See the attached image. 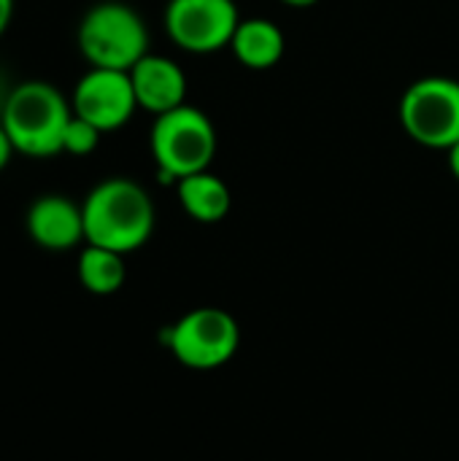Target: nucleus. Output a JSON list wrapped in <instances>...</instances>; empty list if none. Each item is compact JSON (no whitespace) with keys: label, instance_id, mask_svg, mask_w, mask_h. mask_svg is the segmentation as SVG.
<instances>
[{"label":"nucleus","instance_id":"5","mask_svg":"<svg viewBox=\"0 0 459 461\" xmlns=\"http://www.w3.org/2000/svg\"><path fill=\"white\" fill-rule=\"evenodd\" d=\"M400 124L419 146L449 151L459 140V81L446 76L414 81L400 100Z\"/></svg>","mask_w":459,"mask_h":461},{"label":"nucleus","instance_id":"1","mask_svg":"<svg viewBox=\"0 0 459 461\" xmlns=\"http://www.w3.org/2000/svg\"><path fill=\"white\" fill-rule=\"evenodd\" d=\"M81 213L84 240L116 254L141 249L151 238L157 221L149 192L130 178L100 181L81 203Z\"/></svg>","mask_w":459,"mask_h":461},{"label":"nucleus","instance_id":"3","mask_svg":"<svg viewBox=\"0 0 459 461\" xmlns=\"http://www.w3.org/2000/svg\"><path fill=\"white\" fill-rule=\"evenodd\" d=\"M76 43L92 68L130 70L149 54V32L143 19L138 11L116 0L97 3L81 16Z\"/></svg>","mask_w":459,"mask_h":461},{"label":"nucleus","instance_id":"2","mask_svg":"<svg viewBox=\"0 0 459 461\" xmlns=\"http://www.w3.org/2000/svg\"><path fill=\"white\" fill-rule=\"evenodd\" d=\"M73 119L70 103L49 81H22L8 92L0 113V124L24 157H57L62 154V135Z\"/></svg>","mask_w":459,"mask_h":461},{"label":"nucleus","instance_id":"8","mask_svg":"<svg viewBox=\"0 0 459 461\" xmlns=\"http://www.w3.org/2000/svg\"><path fill=\"white\" fill-rule=\"evenodd\" d=\"M70 108L100 132H114L124 127L138 111L130 70L89 68L73 89Z\"/></svg>","mask_w":459,"mask_h":461},{"label":"nucleus","instance_id":"9","mask_svg":"<svg viewBox=\"0 0 459 461\" xmlns=\"http://www.w3.org/2000/svg\"><path fill=\"white\" fill-rule=\"evenodd\" d=\"M130 81L135 89L138 108L160 116L187 103V76L184 70L162 57V54H146L130 68Z\"/></svg>","mask_w":459,"mask_h":461},{"label":"nucleus","instance_id":"11","mask_svg":"<svg viewBox=\"0 0 459 461\" xmlns=\"http://www.w3.org/2000/svg\"><path fill=\"white\" fill-rule=\"evenodd\" d=\"M230 49L241 65H246L252 70H268V68L279 65V59L284 57L287 38L276 22L252 16V19H241L233 41H230Z\"/></svg>","mask_w":459,"mask_h":461},{"label":"nucleus","instance_id":"12","mask_svg":"<svg viewBox=\"0 0 459 461\" xmlns=\"http://www.w3.org/2000/svg\"><path fill=\"white\" fill-rule=\"evenodd\" d=\"M176 189H179V203L187 211V216L200 224H216L230 213V205H233L230 189L219 176L208 170L176 181Z\"/></svg>","mask_w":459,"mask_h":461},{"label":"nucleus","instance_id":"16","mask_svg":"<svg viewBox=\"0 0 459 461\" xmlns=\"http://www.w3.org/2000/svg\"><path fill=\"white\" fill-rule=\"evenodd\" d=\"M11 16H14V0H0V35L11 24Z\"/></svg>","mask_w":459,"mask_h":461},{"label":"nucleus","instance_id":"4","mask_svg":"<svg viewBox=\"0 0 459 461\" xmlns=\"http://www.w3.org/2000/svg\"><path fill=\"white\" fill-rule=\"evenodd\" d=\"M149 143L160 173L170 181H181L211 167L219 138L211 119L200 108L184 103L154 119Z\"/></svg>","mask_w":459,"mask_h":461},{"label":"nucleus","instance_id":"7","mask_svg":"<svg viewBox=\"0 0 459 461\" xmlns=\"http://www.w3.org/2000/svg\"><path fill=\"white\" fill-rule=\"evenodd\" d=\"M241 24L233 0H170L165 30L170 41L192 54H211L230 46Z\"/></svg>","mask_w":459,"mask_h":461},{"label":"nucleus","instance_id":"15","mask_svg":"<svg viewBox=\"0 0 459 461\" xmlns=\"http://www.w3.org/2000/svg\"><path fill=\"white\" fill-rule=\"evenodd\" d=\"M11 154H14V143H11V138L5 135L3 124H0V170H3L5 165H8Z\"/></svg>","mask_w":459,"mask_h":461},{"label":"nucleus","instance_id":"10","mask_svg":"<svg viewBox=\"0 0 459 461\" xmlns=\"http://www.w3.org/2000/svg\"><path fill=\"white\" fill-rule=\"evenodd\" d=\"M27 235L49 251H68L84 240L81 205L62 194H43L27 211Z\"/></svg>","mask_w":459,"mask_h":461},{"label":"nucleus","instance_id":"18","mask_svg":"<svg viewBox=\"0 0 459 461\" xmlns=\"http://www.w3.org/2000/svg\"><path fill=\"white\" fill-rule=\"evenodd\" d=\"M284 5H292V8H311V5H317L319 0H281Z\"/></svg>","mask_w":459,"mask_h":461},{"label":"nucleus","instance_id":"13","mask_svg":"<svg viewBox=\"0 0 459 461\" xmlns=\"http://www.w3.org/2000/svg\"><path fill=\"white\" fill-rule=\"evenodd\" d=\"M124 254H116L111 249H100V246H89L81 251L78 257V281L87 292L92 294H114L122 289L124 284Z\"/></svg>","mask_w":459,"mask_h":461},{"label":"nucleus","instance_id":"14","mask_svg":"<svg viewBox=\"0 0 459 461\" xmlns=\"http://www.w3.org/2000/svg\"><path fill=\"white\" fill-rule=\"evenodd\" d=\"M100 130L95 124H89L87 119L76 116L68 122V130L62 135V154H70V157H87L97 149L100 143Z\"/></svg>","mask_w":459,"mask_h":461},{"label":"nucleus","instance_id":"6","mask_svg":"<svg viewBox=\"0 0 459 461\" xmlns=\"http://www.w3.org/2000/svg\"><path fill=\"white\" fill-rule=\"evenodd\" d=\"M165 343L184 367L214 370L235 357L241 330L238 321L222 308H195L168 330Z\"/></svg>","mask_w":459,"mask_h":461},{"label":"nucleus","instance_id":"17","mask_svg":"<svg viewBox=\"0 0 459 461\" xmlns=\"http://www.w3.org/2000/svg\"><path fill=\"white\" fill-rule=\"evenodd\" d=\"M446 157H449V170H452V176L459 181V140L446 151Z\"/></svg>","mask_w":459,"mask_h":461}]
</instances>
